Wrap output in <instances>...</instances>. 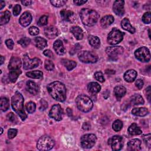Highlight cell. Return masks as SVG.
Returning <instances> with one entry per match:
<instances>
[{"instance_id": "6da1fadb", "label": "cell", "mask_w": 151, "mask_h": 151, "mask_svg": "<svg viewBox=\"0 0 151 151\" xmlns=\"http://www.w3.org/2000/svg\"><path fill=\"white\" fill-rule=\"evenodd\" d=\"M47 91L50 95L55 100L63 102L66 99V88L60 81H54L47 85Z\"/></svg>"}, {"instance_id": "7a4b0ae2", "label": "cell", "mask_w": 151, "mask_h": 151, "mask_svg": "<svg viewBox=\"0 0 151 151\" xmlns=\"http://www.w3.org/2000/svg\"><path fill=\"white\" fill-rule=\"evenodd\" d=\"M24 99L22 95L18 91H16L11 98V106L14 111L19 115L22 120H25L27 115L24 109Z\"/></svg>"}, {"instance_id": "3957f363", "label": "cell", "mask_w": 151, "mask_h": 151, "mask_svg": "<svg viewBox=\"0 0 151 151\" xmlns=\"http://www.w3.org/2000/svg\"><path fill=\"white\" fill-rule=\"evenodd\" d=\"M80 16L83 24L87 26H93L96 24L99 18V14L93 9L83 8L80 12Z\"/></svg>"}, {"instance_id": "277c9868", "label": "cell", "mask_w": 151, "mask_h": 151, "mask_svg": "<svg viewBox=\"0 0 151 151\" xmlns=\"http://www.w3.org/2000/svg\"><path fill=\"white\" fill-rule=\"evenodd\" d=\"M76 103L77 108L83 112L90 111L93 106L91 99L86 95L80 94L76 99Z\"/></svg>"}, {"instance_id": "5b68a950", "label": "cell", "mask_w": 151, "mask_h": 151, "mask_svg": "<svg viewBox=\"0 0 151 151\" xmlns=\"http://www.w3.org/2000/svg\"><path fill=\"white\" fill-rule=\"evenodd\" d=\"M54 140L47 135L41 136L37 143V148L40 151H47L51 150L54 146Z\"/></svg>"}, {"instance_id": "8992f818", "label": "cell", "mask_w": 151, "mask_h": 151, "mask_svg": "<svg viewBox=\"0 0 151 151\" xmlns=\"http://www.w3.org/2000/svg\"><path fill=\"white\" fill-rule=\"evenodd\" d=\"M124 33L116 28H113L107 36V42L110 45H116L123 39Z\"/></svg>"}, {"instance_id": "52a82bcc", "label": "cell", "mask_w": 151, "mask_h": 151, "mask_svg": "<svg viewBox=\"0 0 151 151\" xmlns=\"http://www.w3.org/2000/svg\"><path fill=\"white\" fill-rule=\"evenodd\" d=\"M78 58L84 63H95L98 60V57L95 54L88 51H79Z\"/></svg>"}, {"instance_id": "ba28073f", "label": "cell", "mask_w": 151, "mask_h": 151, "mask_svg": "<svg viewBox=\"0 0 151 151\" xmlns=\"http://www.w3.org/2000/svg\"><path fill=\"white\" fill-rule=\"evenodd\" d=\"M136 58L141 62H148L150 59L149 50L146 47H142L137 48L134 52Z\"/></svg>"}, {"instance_id": "9c48e42d", "label": "cell", "mask_w": 151, "mask_h": 151, "mask_svg": "<svg viewBox=\"0 0 151 151\" xmlns=\"http://www.w3.org/2000/svg\"><path fill=\"white\" fill-rule=\"evenodd\" d=\"M96 140V136L94 134H84L80 139L81 146L85 149H90L95 145Z\"/></svg>"}, {"instance_id": "30bf717a", "label": "cell", "mask_w": 151, "mask_h": 151, "mask_svg": "<svg viewBox=\"0 0 151 151\" xmlns=\"http://www.w3.org/2000/svg\"><path fill=\"white\" fill-rule=\"evenodd\" d=\"M40 63V60L38 58H30L27 54H25L23 57V68L25 70L32 69L39 65Z\"/></svg>"}, {"instance_id": "8fae6325", "label": "cell", "mask_w": 151, "mask_h": 151, "mask_svg": "<svg viewBox=\"0 0 151 151\" xmlns=\"http://www.w3.org/2000/svg\"><path fill=\"white\" fill-rule=\"evenodd\" d=\"M108 144L111 146L113 150H120L123 146V139L120 136L115 135L110 138L108 140Z\"/></svg>"}, {"instance_id": "7c38bea8", "label": "cell", "mask_w": 151, "mask_h": 151, "mask_svg": "<svg viewBox=\"0 0 151 151\" xmlns=\"http://www.w3.org/2000/svg\"><path fill=\"white\" fill-rule=\"evenodd\" d=\"M63 111L60 104H54L49 111V116L56 121H60L63 119Z\"/></svg>"}, {"instance_id": "4fadbf2b", "label": "cell", "mask_w": 151, "mask_h": 151, "mask_svg": "<svg viewBox=\"0 0 151 151\" xmlns=\"http://www.w3.org/2000/svg\"><path fill=\"white\" fill-rule=\"evenodd\" d=\"M124 48L121 46L109 47L106 49V54L113 60H116L119 55L123 53Z\"/></svg>"}, {"instance_id": "5bb4252c", "label": "cell", "mask_w": 151, "mask_h": 151, "mask_svg": "<svg viewBox=\"0 0 151 151\" xmlns=\"http://www.w3.org/2000/svg\"><path fill=\"white\" fill-rule=\"evenodd\" d=\"M113 11L117 15H123L124 13V1L122 0L115 1L113 5Z\"/></svg>"}, {"instance_id": "9a60e30c", "label": "cell", "mask_w": 151, "mask_h": 151, "mask_svg": "<svg viewBox=\"0 0 151 151\" xmlns=\"http://www.w3.org/2000/svg\"><path fill=\"white\" fill-rule=\"evenodd\" d=\"M32 15L29 12H24L20 17L19 22L21 25H22L24 27H26L28 26L31 21H32Z\"/></svg>"}, {"instance_id": "2e32d148", "label": "cell", "mask_w": 151, "mask_h": 151, "mask_svg": "<svg viewBox=\"0 0 151 151\" xmlns=\"http://www.w3.org/2000/svg\"><path fill=\"white\" fill-rule=\"evenodd\" d=\"M60 15L64 21L70 22H73L76 19L74 13L73 11L69 10H61L60 11Z\"/></svg>"}, {"instance_id": "e0dca14e", "label": "cell", "mask_w": 151, "mask_h": 151, "mask_svg": "<svg viewBox=\"0 0 151 151\" xmlns=\"http://www.w3.org/2000/svg\"><path fill=\"white\" fill-rule=\"evenodd\" d=\"M127 149L130 151H138L141 149V141L139 139H133L127 143Z\"/></svg>"}, {"instance_id": "ac0fdd59", "label": "cell", "mask_w": 151, "mask_h": 151, "mask_svg": "<svg viewBox=\"0 0 151 151\" xmlns=\"http://www.w3.org/2000/svg\"><path fill=\"white\" fill-rule=\"evenodd\" d=\"M44 34L49 39H54L58 35V31L55 27L50 26L44 29Z\"/></svg>"}, {"instance_id": "d6986e66", "label": "cell", "mask_w": 151, "mask_h": 151, "mask_svg": "<svg viewBox=\"0 0 151 151\" xmlns=\"http://www.w3.org/2000/svg\"><path fill=\"white\" fill-rule=\"evenodd\" d=\"M26 89L31 94L36 95L39 92V86L33 81L28 80L26 83Z\"/></svg>"}, {"instance_id": "ffe728a7", "label": "cell", "mask_w": 151, "mask_h": 151, "mask_svg": "<svg viewBox=\"0 0 151 151\" xmlns=\"http://www.w3.org/2000/svg\"><path fill=\"white\" fill-rule=\"evenodd\" d=\"M53 48L55 52L60 55H63L65 53V49L62 41L60 40H57L54 42Z\"/></svg>"}, {"instance_id": "44dd1931", "label": "cell", "mask_w": 151, "mask_h": 151, "mask_svg": "<svg viewBox=\"0 0 151 151\" xmlns=\"http://www.w3.org/2000/svg\"><path fill=\"white\" fill-rule=\"evenodd\" d=\"M21 66V61L20 58L17 57H12L8 65V69L10 71L14 70H18L20 69Z\"/></svg>"}, {"instance_id": "7402d4cb", "label": "cell", "mask_w": 151, "mask_h": 151, "mask_svg": "<svg viewBox=\"0 0 151 151\" xmlns=\"http://www.w3.org/2000/svg\"><path fill=\"white\" fill-rule=\"evenodd\" d=\"M88 91L92 95L98 93L101 90V86L97 82H91L87 85Z\"/></svg>"}, {"instance_id": "603a6c76", "label": "cell", "mask_w": 151, "mask_h": 151, "mask_svg": "<svg viewBox=\"0 0 151 151\" xmlns=\"http://www.w3.org/2000/svg\"><path fill=\"white\" fill-rule=\"evenodd\" d=\"M137 76V72L133 69L129 70L125 72L124 74V79L128 83L133 82L136 78Z\"/></svg>"}, {"instance_id": "cb8c5ba5", "label": "cell", "mask_w": 151, "mask_h": 151, "mask_svg": "<svg viewBox=\"0 0 151 151\" xmlns=\"http://www.w3.org/2000/svg\"><path fill=\"white\" fill-rule=\"evenodd\" d=\"M71 32L77 40H81L83 38V31L78 26H73L70 28Z\"/></svg>"}, {"instance_id": "d4e9b609", "label": "cell", "mask_w": 151, "mask_h": 151, "mask_svg": "<svg viewBox=\"0 0 151 151\" xmlns=\"http://www.w3.org/2000/svg\"><path fill=\"white\" fill-rule=\"evenodd\" d=\"M121 26L123 29L129 31L131 34H134L136 31L135 28L131 25L129 19L127 18H123V20L121 21Z\"/></svg>"}, {"instance_id": "484cf974", "label": "cell", "mask_w": 151, "mask_h": 151, "mask_svg": "<svg viewBox=\"0 0 151 151\" xmlns=\"http://www.w3.org/2000/svg\"><path fill=\"white\" fill-rule=\"evenodd\" d=\"M126 93V88L123 86H118L114 88V94L117 100H120Z\"/></svg>"}, {"instance_id": "4316f807", "label": "cell", "mask_w": 151, "mask_h": 151, "mask_svg": "<svg viewBox=\"0 0 151 151\" xmlns=\"http://www.w3.org/2000/svg\"><path fill=\"white\" fill-rule=\"evenodd\" d=\"M114 22V17L112 15H109L103 17L100 20V24L103 28H106L110 26Z\"/></svg>"}, {"instance_id": "83f0119b", "label": "cell", "mask_w": 151, "mask_h": 151, "mask_svg": "<svg viewBox=\"0 0 151 151\" xmlns=\"http://www.w3.org/2000/svg\"><path fill=\"white\" fill-rule=\"evenodd\" d=\"M128 133L132 136L139 135L142 134V131L136 123H132L128 128Z\"/></svg>"}, {"instance_id": "f1b7e54d", "label": "cell", "mask_w": 151, "mask_h": 151, "mask_svg": "<svg viewBox=\"0 0 151 151\" xmlns=\"http://www.w3.org/2000/svg\"><path fill=\"white\" fill-rule=\"evenodd\" d=\"M149 113L147 109L145 107H138L134 108L132 110V114L137 116H145Z\"/></svg>"}, {"instance_id": "f546056e", "label": "cell", "mask_w": 151, "mask_h": 151, "mask_svg": "<svg viewBox=\"0 0 151 151\" xmlns=\"http://www.w3.org/2000/svg\"><path fill=\"white\" fill-rule=\"evenodd\" d=\"M34 41L35 46L40 50L44 49L47 45V40L45 38H42L41 37H35Z\"/></svg>"}, {"instance_id": "4dcf8cb0", "label": "cell", "mask_w": 151, "mask_h": 151, "mask_svg": "<svg viewBox=\"0 0 151 151\" xmlns=\"http://www.w3.org/2000/svg\"><path fill=\"white\" fill-rule=\"evenodd\" d=\"M11 18L10 12L8 10L2 12L0 14V24L4 25L8 23Z\"/></svg>"}, {"instance_id": "1f68e13d", "label": "cell", "mask_w": 151, "mask_h": 151, "mask_svg": "<svg viewBox=\"0 0 151 151\" xmlns=\"http://www.w3.org/2000/svg\"><path fill=\"white\" fill-rule=\"evenodd\" d=\"M88 42L90 45L94 48H99L100 46V39L97 36L90 35L88 37Z\"/></svg>"}, {"instance_id": "d6a6232c", "label": "cell", "mask_w": 151, "mask_h": 151, "mask_svg": "<svg viewBox=\"0 0 151 151\" xmlns=\"http://www.w3.org/2000/svg\"><path fill=\"white\" fill-rule=\"evenodd\" d=\"M61 63L64 65V66H65V67L68 71L72 70L77 65L76 62H75L74 61L70 60H67V59H63L61 60Z\"/></svg>"}, {"instance_id": "836d02e7", "label": "cell", "mask_w": 151, "mask_h": 151, "mask_svg": "<svg viewBox=\"0 0 151 151\" xmlns=\"http://www.w3.org/2000/svg\"><path fill=\"white\" fill-rule=\"evenodd\" d=\"M21 74V70L20 69L18 70H14L9 71V73L8 74L9 80L12 82L14 83L17 80L19 76Z\"/></svg>"}, {"instance_id": "e575fe53", "label": "cell", "mask_w": 151, "mask_h": 151, "mask_svg": "<svg viewBox=\"0 0 151 151\" xmlns=\"http://www.w3.org/2000/svg\"><path fill=\"white\" fill-rule=\"evenodd\" d=\"M130 102L134 105H139L144 104V100L140 94H135L130 97Z\"/></svg>"}, {"instance_id": "d590c367", "label": "cell", "mask_w": 151, "mask_h": 151, "mask_svg": "<svg viewBox=\"0 0 151 151\" xmlns=\"http://www.w3.org/2000/svg\"><path fill=\"white\" fill-rule=\"evenodd\" d=\"M26 76L31 78L39 79L43 76V73L40 70H35L32 71H28L26 73Z\"/></svg>"}, {"instance_id": "8d00e7d4", "label": "cell", "mask_w": 151, "mask_h": 151, "mask_svg": "<svg viewBox=\"0 0 151 151\" xmlns=\"http://www.w3.org/2000/svg\"><path fill=\"white\" fill-rule=\"evenodd\" d=\"M1 110L2 111H6L9 107V103L8 99L5 97H2L0 100Z\"/></svg>"}, {"instance_id": "74e56055", "label": "cell", "mask_w": 151, "mask_h": 151, "mask_svg": "<svg viewBox=\"0 0 151 151\" xmlns=\"http://www.w3.org/2000/svg\"><path fill=\"white\" fill-rule=\"evenodd\" d=\"M123 127V122L120 120H116L113 124L112 128L115 132L120 131Z\"/></svg>"}, {"instance_id": "f35d334b", "label": "cell", "mask_w": 151, "mask_h": 151, "mask_svg": "<svg viewBox=\"0 0 151 151\" xmlns=\"http://www.w3.org/2000/svg\"><path fill=\"white\" fill-rule=\"evenodd\" d=\"M25 108H26L27 111L29 113L31 114V113H33L35 111L36 104L35 103H34L32 101H29L26 104Z\"/></svg>"}, {"instance_id": "ab89813d", "label": "cell", "mask_w": 151, "mask_h": 151, "mask_svg": "<svg viewBox=\"0 0 151 151\" xmlns=\"http://www.w3.org/2000/svg\"><path fill=\"white\" fill-rule=\"evenodd\" d=\"M31 42V40L28 37H24L21 38L18 41V43L22 47H26L28 46Z\"/></svg>"}, {"instance_id": "60d3db41", "label": "cell", "mask_w": 151, "mask_h": 151, "mask_svg": "<svg viewBox=\"0 0 151 151\" xmlns=\"http://www.w3.org/2000/svg\"><path fill=\"white\" fill-rule=\"evenodd\" d=\"M48 23V17L47 15H42L40 17L38 21V25L40 27L45 26Z\"/></svg>"}, {"instance_id": "b9f144b4", "label": "cell", "mask_w": 151, "mask_h": 151, "mask_svg": "<svg viewBox=\"0 0 151 151\" xmlns=\"http://www.w3.org/2000/svg\"><path fill=\"white\" fill-rule=\"evenodd\" d=\"M44 67L47 70L51 71L54 68V64L51 60H47L44 63Z\"/></svg>"}, {"instance_id": "7bdbcfd3", "label": "cell", "mask_w": 151, "mask_h": 151, "mask_svg": "<svg viewBox=\"0 0 151 151\" xmlns=\"http://www.w3.org/2000/svg\"><path fill=\"white\" fill-rule=\"evenodd\" d=\"M150 15H151V14L150 12H147L146 13H145L142 17V21L145 24H149L150 23V21H151V18H150Z\"/></svg>"}, {"instance_id": "ee69618b", "label": "cell", "mask_w": 151, "mask_h": 151, "mask_svg": "<svg viewBox=\"0 0 151 151\" xmlns=\"http://www.w3.org/2000/svg\"><path fill=\"white\" fill-rule=\"evenodd\" d=\"M67 2L66 1L64 0H58V1H50V3L55 7H60L65 5Z\"/></svg>"}, {"instance_id": "f6af8a7d", "label": "cell", "mask_w": 151, "mask_h": 151, "mask_svg": "<svg viewBox=\"0 0 151 151\" xmlns=\"http://www.w3.org/2000/svg\"><path fill=\"white\" fill-rule=\"evenodd\" d=\"M94 78L96 80L99 81V82H101V83H103L105 79L104 78V76H103V73L101 72V71H97L94 73Z\"/></svg>"}, {"instance_id": "bcb514c9", "label": "cell", "mask_w": 151, "mask_h": 151, "mask_svg": "<svg viewBox=\"0 0 151 151\" xmlns=\"http://www.w3.org/2000/svg\"><path fill=\"white\" fill-rule=\"evenodd\" d=\"M142 138H143V140H144L145 144L149 147H150V145H151V135H150V134L149 133L147 134L143 135Z\"/></svg>"}, {"instance_id": "7dc6e473", "label": "cell", "mask_w": 151, "mask_h": 151, "mask_svg": "<svg viewBox=\"0 0 151 151\" xmlns=\"http://www.w3.org/2000/svg\"><path fill=\"white\" fill-rule=\"evenodd\" d=\"M28 31H29V33L31 35H37L39 34V32H40V30L37 27H35V26H32L31 27L29 28L28 29Z\"/></svg>"}, {"instance_id": "c3c4849f", "label": "cell", "mask_w": 151, "mask_h": 151, "mask_svg": "<svg viewBox=\"0 0 151 151\" xmlns=\"http://www.w3.org/2000/svg\"><path fill=\"white\" fill-rule=\"evenodd\" d=\"M6 119L8 121L12 123H16L17 122V119L16 116L13 113H9L6 115Z\"/></svg>"}, {"instance_id": "681fc988", "label": "cell", "mask_w": 151, "mask_h": 151, "mask_svg": "<svg viewBox=\"0 0 151 151\" xmlns=\"http://www.w3.org/2000/svg\"><path fill=\"white\" fill-rule=\"evenodd\" d=\"M17 134V130L15 129H9L8 131V136L9 139H13Z\"/></svg>"}, {"instance_id": "f907efd6", "label": "cell", "mask_w": 151, "mask_h": 151, "mask_svg": "<svg viewBox=\"0 0 151 151\" xmlns=\"http://www.w3.org/2000/svg\"><path fill=\"white\" fill-rule=\"evenodd\" d=\"M48 107V103L44 99H41L40 100V110L41 111L45 110Z\"/></svg>"}, {"instance_id": "816d5d0a", "label": "cell", "mask_w": 151, "mask_h": 151, "mask_svg": "<svg viewBox=\"0 0 151 151\" xmlns=\"http://www.w3.org/2000/svg\"><path fill=\"white\" fill-rule=\"evenodd\" d=\"M21 11V7L19 4H17L13 8V14L15 16H17Z\"/></svg>"}, {"instance_id": "f5cc1de1", "label": "cell", "mask_w": 151, "mask_h": 151, "mask_svg": "<svg viewBox=\"0 0 151 151\" xmlns=\"http://www.w3.org/2000/svg\"><path fill=\"white\" fill-rule=\"evenodd\" d=\"M5 44L9 50H12L14 45V42L11 39H8L5 41Z\"/></svg>"}, {"instance_id": "db71d44e", "label": "cell", "mask_w": 151, "mask_h": 151, "mask_svg": "<svg viewBox=\"0 0 151 151\" xmlns=\"http://www.w3.org/2000/svg\"><path fill=\"white\" fill-rule=\"evenodd\" d=\"M143 84H144V83H143V81L141 79H137L136 82H135V85L137 87L138 89L140 90L142 88L143 86Z\"/></svg>"}, {"instance_id": "11a10c76", "label": "cell", "mask_w": 151, "mask_h": 151, "mask_svg": "<svg viewBox=\"0 0 151 151\" xmlns=\"http://www.w3.org/2000/svg\"><path fill=\"white\" fill-rule=\"evenodd\" d=\"M43 54L44 55L50 57V58H52L54 57L53 53L52 52V51L50 50H45L44 51Z\"/></svg>"}, {"instance_id": "9f6ffc18", "label": "cell", "mask_w": 151, "mask_h": 151, "mask_svg": "<svg viewBox=\"0 0 151 151\" xmlns=\"http://www.w3.org/2000/svg\"><path fill=\"white\" fill-rule=\"evenodd\" d=\"M146 97L147 98V100L150 102V86H148L146 88Z\"/></svg>"}, {"instance_id": "6f0895ef", "label": "cell", "mask_w": 151, "mask_h": 151, "mask_svg": "<svg viewBox=\"0 0 151 151\" xmlns=\"http://www.w3.org/2000/svg\"><path fill=\"white\" fill-rule=\"evenodd\" d=\"M73 2L74 3V4H76V5H83L84 4L86 3L87 2V1H82V0H79V1H74Z\"/></svg>"}, {"instance_id": "680465c9", "label": "cell", "mask_w": 151, "mask_h": 151, "mask_svg": "<svg viewBox=\"0 0 151 151\" xmlns=\"http://www.w3.org/2000/svg\"><path fill=\"white\" fill-rule=\"evenodd\" d=\"M90 128V124L87 122H84L83 125V129L84 130H88Z\"/></svg>"}, {"instance_id": "91938a15", "label": "cell", "mask_w": 151, "mask_h": 151, "mask_svg": "<svg viewBox=\"0 0 151 151\" xmlns=\"http://www.w3.org/2000/svg\"><path fill=\"white\" fill-rule=\"evenodd\" d=\"M21 3L22 5H25V6H28V5H29L31 4L32 3V1H21Z\"/></svg>"}, {"instance_id": "94428289", "label": "cell", "mask_w": 151, "mask_h": 151, "mask_svg": "<svg viewBox=\"0 0 151 151\" xmlns=\"http://www.w3.org/2000/svg\"><path fill=\"white\" fill-rule=\"evenodd\" d=\"M67 114H68V116L69 117H71V116H72L73 112H72V110H71L70 108L68 107V108L67 109Z\"/></svg>"}, {"instance_id": "6125c7cd", "label": "cell", "mask_w": 151, "mask_h": 151, "mask_svg": "<svg viewBox=\"0 0 151 151\" xmlns=\"http://www.w3.org/2000/svg\"><path fill=\"white\" fill-rule=\"evenodd\" d=\"M105 72L107 74H113L115 73L114 70H106Z\"/></svg>"}, {"instance_id": "be15d7a7", "label": "cell", "mask_w": 151, "mask_h": 151, "mask_svg": "<svg viewBox=\"0 0 151 151\" xmlns=\"http://www.w3.org/2000/svg\"><path fill=\"white\" fill-rule=\"evenodd\" d=\"M5 6V2L4 1H0V9H2Z\"/></svg>"}, {"instance_id": "e7e4bbea", "label": "cell", "mask_w": 151, "mask_h": 151, "mask_svg": "<svg viewBox=\"0 0 151 151\" xmlns=\"http://www.w3.org/2000/svg\"><path fill=\"white\" fill-rule=\"evenodd\" d=\"M4 60H5V58L2 55H1V65H2L3 64Z\"/></svg>"}, {"instance_id": "03108f58", "label": "cell", "mask_w": 151, "mask_h": 151, "mask_svg": "<svg viewBox=\"0 0 151 151\" xmlns=\"http://www.w3.org/2000/svg\"><path fill=\"white\" fill-rule=\"evenodd\" d=\"M1 134H2V132H3V130H2V127H1Z\"/></svg>"}, {"instance_id": "003e7915", "label": "cell", "mask_w": 151, "mask_h": 151, "mask_svg": "<svg viewBox=\"0 0 151 151\" xmlns=\"http://www.w3.org/2000/svg\"><path fill=\"white\" fill-rule=\"evenodd\" d=\"M149 38H150V29H149Z\"/></svg>"}]
</instances>
